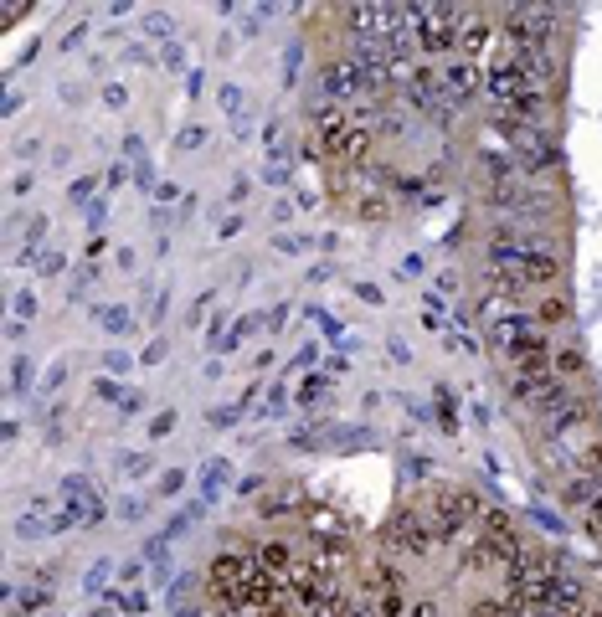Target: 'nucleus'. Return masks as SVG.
<instances>
[{
  "label": "nucleus",
  "mask_w": 602,
  "mask_h": 617,
  "mask_svg": "<svg viewBox=\"0 0 602 617\" xmlns=\"http://www.w3.org/2000/svg\"><path fill=\"white\" fill-rule=\"evenodd\" d=\"M520 268H525V283L530 288H551L561 278V258H556V252H546V247L520 252Z\"/></svg>",
  "instance_id": "obj_3"
},
{
  "label": "nucleus",
  "mask_w": 602,
  "mask_h": 617,
  "mask_svg": "<svg viewBox=\"0 0 602 617\" xmlns=\"http://www.w3.org/2000/svg\"><path fill=\"white\" fill-rule=\"evenodd\" d=\"M381 546L392 551V556H407V561H422L433 551V535H428V525H422L412 510L407 515H397L392 525H386V535H381Z\"/></svg>",
  "instance_id": "obj_2"
},
{
  "label": "nucleus",
  "mask_w": 602,
  "mask_h": 617,
  "mask_svg": "<svg viewBox=\"0 0 602 617\" xmlns=\"http://www.w3.org/2000/svg\"><path fill=\"white\" fill-rule=\"evenodd\" d=\"M474 93H479V67H474V62L448 67V78H443V98L464 103V98H474Z\"/></svg>",
  "instance_id": "obj_6"
},
{
  "label": "nucleus",
  "mask_w": 602,
  "mask_h": 617,
  "mask_svg": "<svg viewBox=\"0 0 602 617\" xmlns=\"http://www.w3.org/2000/svg\"><path fill=\"white\" fill-rule=\"evenodd\" d=\"M592 525L602 530V489H597V499H592Z\"/></svg>",
  "instance_id": "obj_14"
},
{
  "label": "nucleus",
  "mask_w": 602,
  "mask_h": 617,
  "mask_svg": "<svg viewBox=\"0 0 602 617\" xmlns=\"http://www.w3.org/2000/svg\"><path fill=\"white\" fill-rule=\"evenodd\" d=\"M407 617H443V612H438V602H412Z\"/></svg>",
  "instance_id": "obj_13"
},
{
  "label": "nucleus",
  "mask_w": 602,
  "mask_h": 617,
  "mask_svg": "<svg viewBox=\"0 0 602 617\" xmlns=\"http://www.w3.org/2000/svg\"><path fill=\"white\" fill-rule=\"evenodd\" d=\"M479 494H469V489H433V520H438V535H458V530H469L474 520H479Z\"/></svg>",
  "instance_id": "obj_1"
},
{
  "label": "nucleus",
  "mask_w": 602,
  "mask_h": 617,
  "mask_svg": "<svg viewBox=\"0 0 602 617\" xmlns=\"http://www.w3.org/2000/svg\"><path fill=\"white\" fill-rule=\"evenodd\" d=\"M361 216H371V222H386V201H381V196H361Z\"/></svg>",
  "instance_id": "obj_12"
},
{
  "label": "nucleus",
  "mask_w": 602,
  "mask_h": 617,
  "mask_svg": "<svg viewBox=\"0 0 602 617\" xmlns=\"http://www.w3.org/2000/svg\"><path fill=\"white\" fill-rule=\"evenodd\" d=\"M577 474H587V479H602V443H587V448L577 453Z\"/></svg>",
  "instance_id": "obj_10"
},
{
  "label": "nucleus",
  "mask_w": 602,
  "mask_h": 617,
  "mask_svg": "<svg viewBox=\"0 0 602 617\" xmlns=\"http://www.w3.org/2000/svg\"><path fill=\"white\" fill-rule=\"evenodd\" d=\"M469 617H515V612L505 607V597H479V602L469 607Z\"/></svg>",
  "instance_id": "obj_11"
},
{
  "label": "nucleus",
  "mask_w": 602,
  "mask_h": 617,
  "mask_svg": "<svg viewBox=\"0 0 602 617\" xmlns=\"http://www.w3.org/2000/svg\"><path fill=\"white\" fill-rule=\"evenodd\" d=\"M536 319H541V324H566V319H572V304H566L561 294H551V299L536 304Z\"/></svg>",
  "instance_id": "obj_9"
},
{
  "label": "nucleus",
  "mask_w": 602,
  "mask_h": 617,
  "mask_svg": "<svg viewBox=\"0 0 602 617\" xmlns=\"http://www.w3.org/2000/svg\"><path fill=\"white\" fill-rule=\"evenodd\" d=\"M361 587H366V597H371V602L402 597V582H397V566H392V561H371V566L361 571Z\"/></svg>",
  "instance_id": "obj_4"
},
{
  "label": "nucleus",
  "mask_w": 602,
  "mask_h": 617,
  "mask_svg": "<svg viewBox=\"0 0 602 617\" xmlns=\"http://www.w3.org/2000/svg\"><path fill=\"white\" fill-rule=\"evenodd\" d=\"M258 566H263V571H273V576H283V582H289V571H294V551L283 546V540H268V546H258Z\"/></svg>",
  "instance_id": "obj_7"
},
{
  "label": "nucleus",
  "mask_w": 602,
  "mask_h": 617,
  "mask_svg": "<svg viewBox=\"0 0 602 617\" xmlns=\"http://www.w3.org/2000/svg\"><path fill=\"white\" fill-rule=\"evenodd\" d=\"M551 366H556V381H577V376H587L582 350H556V355H551Z\"/></svg>",
  "instance_id": "obj_8"
},
{
  "label": "nucleus",
  "mask_w": 602,
  "mask_h": 617,
  "mask_svg": "<svg viewBox=\"0 0 602 617\" xmlns=\"http://www.w3.org/2000/svg\"><path fill=\"white\" fill-rule=\"evenodd\" d=\"M489 42H494V26H489V16H464L458 21V47H464L469 57H479V52H489Z\"/></svg>",
  "instance_id": "obj_5"
},
{
  "label": "nucleus",
  "mask_w": 602,
  "mask_h": 617,
  "mask_svg": "<svg viewBox=\"0 0 602 617\" xmlns=\"http://www.w3.org/2000/svg\"><path fill=\"white\" fill-rule=\"evenodd\" d=\"M577 617H602V607H597V602H587V607H582Z\"/></svg>",
  "instance_id": "obj_15"
}]
</instances>
